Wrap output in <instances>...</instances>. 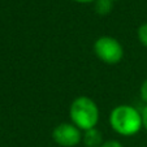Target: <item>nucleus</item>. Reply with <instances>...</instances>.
<instances>
[{"label": "nucleus", "mask_w": 147, "mask_h": 147, "mask_svg": "<svg viewBox=\"0 0 147 147\" xmlns=\"http://www.w3.org/2000/svg\"><path fill=\"white\" fill-rule=\"evenodd\" d=\"M100 147H124L121 143H120L119 141H115V139H112V141H107V142H103V144Z\"/></svg>", "instance_id": "1a4fd4ad"}, {"label": "nucleus", "mask_w": 147, "mask_h": 147, "mask_svg": "<svg viewBox=\"0 0 147 147\" xmlns=\"http://www.w3.org/2000/svg\"><path fill=\"white\" fill-rule=\"evenodd\" d=\"M109 124H111V128L121 136H134L143 126L142 113L134 107L121 104V106L115 107L111 111Z\"/></svg>", "instance_id": "f257e3e1"}, {"label": "nucleus", "mask_w": 147, "mask_h": 147, "mask_svg": "<svg viewBox=\"0 0 147 147\" xmlns=\"http://www.w3.org/2000/svg\"><path fill=\"white\" fill-rule=\"evenodd\" d=\"M94 52L99 60L108 65H115L124 57V48L116 38L100 36L94 43Z\"/></svg>", "instance_id": "7ed1b4c3"}, {"label": "nucleus", "mask_w": 147, "mask_h": 147, "mask_svg": "<svg viewBox=\"0 0 147 147\" xmlns=\"http://www.w3.org/2000/svg\"><path fill=\"white\" fill-rule=\"evenodd\" d=\"M52 138L59 146L74 147L82 141V130L73 122H61L52 130Z\"/></svg>", "instance_id": "20e7f679"}, {"label": "nucleus", "mask_w": 147, "mask_h": 147, "mask_svg": "<svg viewBox=\"0 0 147 147\" xmlns=\"http://www.w3.org/2000/svg\"><path fill=\"white\" fill-rule=\"evenodd\" d=\"M141 98L144 103H147V80L143 81L141 86Z\"/></svg>", "instance_id": "6e6552de"}, {"label": "nucleus", "mask_w": 147, "mask_h": 147, "mask_svg": "<svg viewBox=\"0 0 147 147\" xmlns=\"http://www.w3.org/2000/svg\"><path fill=\"white\" fill-rule=\"evenodd\" d=\"M76 3H81V4H89V3H94L95 0H73Z\"/></svg>", "instance_id": "9b49d317"}, {"label": "nucleus", "mask_w": 147, "mask_h": 147, "mask_svg": "<svg viewBox=\"0 0 147 147\" xmlns=\"http://www.w3.org/2000/svg\"><path fill=\"white\" fill-rule=\"evenodd\" d=\"M82 141L86 147H100L103 144L102 133L96 128L89 129L82 136Z\"/></svg>", "instance_id": "39448f33"}, {"label": "nucleus", "mask_w": 147, "mask_h": 147, "mask_svg": "<svg viewBox=\"0 0 147 147\" xmlns=\"http://www.w3.org/2000/svg\"><path fill=\"white\" fill-rule=\"evenodd\" d=\"M69 117L78 129L86 131L95 128L99 121V108L89 96H78L70 104Z\"/></svg>", "instance_id": "f03ea898"}, {"label": "nucleus", "mask_w": 147, "mask_h": 147, "mask_svg": "<svg viewBox=\"0 0 147 147\" xmlns=\"http://www.w3.org/2000/svg\"><path fill=\"white\" fill-rule=\"evenodd\" d=\"M142 113V121H143V126H144V129L147 130V106L143 108V111L141 112Z\"/></svg>", "instance_id": "9d476101"}, {"label": "nucleus", "mask_w": 147, "mask_h": 147, "mask_svg": "<svg viewBox=\"0 0 147 147\" xmlns=\"http://www.w3.org/2000/svg\"><path fill=\"white\" fill-rule=\"evenodd\" d=\"M113 1H115V0H113Z\"/></svg>", "instance_id": "f8f14e48"}, {"label": "nucleus", "mask_w": 147, "mask_h": 147, "mask_svg": "<svg viewBox=\"0 0 147 147\" xmlns=\"http://www.w3.org/2000/svg\"><path fill=\"white\" fill-rule=\"evenodd\" d=\"M138 39L142 43V46L147 47V22L139 26L138 29Z\"/></svg>", "instance_id": "0eeeda50"}, {"label": "nucleus", "mask_w": 147, "mask_h": 147, "mask_svg": "<svg viewBox=\"0 0 147 147\" xmlns=\"http://www.w3.org/2000/svg\"><path fill=\"white\" fill-rule=\"evenodd\" d=\"M113 7V0H95L94 1V8L95 12L100 16H106L112 11Z\"/></svg>", "instance_id": "423d86ee"}]
</instances>
